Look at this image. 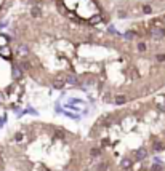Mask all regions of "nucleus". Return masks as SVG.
<instances>
[{"label": "nucleus", "instance_id": "nucleus-27", "mask_svg": "<svg viewBox=\"0 0 165 171\" xmlns=\"http://www.w3.org/2000/svg\"><path fill=\"white\" fill-rule=\"evenodd\" d=\"M7 26H8V21H0V29H3Z\"/></svg>", "mask_w": 165, "mask_h": 171}, {"label": "nucleus", "instance_id": "nucleus-5", "mask_svg": "<svg viewBox=\"0 0 165 171\" xmlns=\"http://www.w3.org/2000/svg\"><path fill=\"white\" fill-rule=\"evenodd\" d=\"M0 58L3 59H11L13 58V48L10 45H3V47H0Z\"/></svg>", "mask_w": 165, "mask_h": 171}, {"label": "nucleus", "instance_id": "nucleus-18", "mask_svg": "<svg viewBox=\"0 0 165 171\" xmlns=\"http://www.w3.org/2000/svg\"><path fill=\"white\" fill-rule=\"evenodd\" d=\"M149 170H151V171H164L165 168H164V163H155V161H154V163L151 165Z\"/></svg>", "mask_w": 165, "mask_h": 171}, {"label": "nucleus", "instance_id": "nucleus-20", "mask_svg": "<svg viewBox=\"0 0 165 171\" xmlns=\"http://www.w3.org/2000/svg\"><path fill=\"white\" fill-rule=\"evenodd\" d=\"M136 48H138L140 53H144L146 50H148V45H146L144 42H138V43H136Z\"/></svg>", "mask_w": 165, "mask_h": 171}, {"label": "nucleus", "instance_id": "nucleus-6", "mask_svg": "<svg viewBox=\"0 0 165 171\" xmlns=\"http://www.w3.org/2000/svg\"><path fill=\"white\" fill-rule=\"evenodd\" d=\"M120 168L125 170V171H130L131 168H133V158H131V157H122Z\"/></svg>", "mask_w": 165, "mask_h": 171}, {"label": "nucleus", "instance_id": "nucleus-2", "mask_svg": "<svg viewBox=\"0 0 165 171\" xmlns=\"http://www.w3.org/2000/svg\"><path fill=\"white\" fill-rule=\"evenodd\" d=\"M11 78L15 82H21L24 78V71L21 69V66L18 62H13L11 64Z\"/></svg>", "mask_w": 165, "mask_h": 171}, {"label": "nucleus", "instance_id": "nucleus-11", "mask_svg": "<svg viewBox=\"0 0 165 171\" xmlns=\"http://www.w3.org/2000/svg\"><path fill=\"white\" fill-rule=\"evenodd\" d=\"M63 115L64 117H68V118H70V120H74V122H80V114H75V112H70V110H66L64 109V112H63Z\"/></svg>", "mask_w": 165, "mask_h": 171}, {"label": "nucleus", "instance_id": "nucleus-24", "mask_svg": "<svg viewBox=\"0 0 165 171\" xmlns=\"http://www.w3.org/2000/svg\"><path fill=\"white\" fill-rule=\"evenodd\" d=\"M55 110H56V114H63L64 110H63V107H61V104L59 103H56V106H55Z\"/></svg>", "mask_w": 165, "mask_h": 171}, {"label": "nucleus", "instance_id": "nucleus-8", "mask_svg": "<svg viewBox=\"0 0 165 171\" xmlns=\"http://www.w3.org/2000/svg\"><path fill=\"white\" fill-rule=\"evenodd\" d=\"M154 103H155V107H157L159 110H162V112H165V96H164V94L157 96V98L154 99Z\"/></svg>", "mask_w": 165, "mask_h": 171}, {"label": "nucleus", "instance_id": "nucleus-7", "mask_svg": "<svg viewBox=\"0 0 165 171\" xmlns=\"http://www.w3.org/2000/svg\"><path fill=\"white\" fill-rule=\"evenodd\" d=\"M64 85H66V82H64L63 75H59V77H55L53 80H51V86H53L55 90H63V88H64Z\"/></svg>", "mask_w": 165, "mask_h": 171}, {"label": "nucleus", "instance_id": "nucleus-10", "mask_svg": "<svg viewBox=\"0 0 165 171\" xmlns=\"http://www.w3.org/2000/svg\"><path fill=\"white\" fill-rule=\"evenodd\" d=\"M88 155H90L92 158H101L103 157V149L101 147H92V149L88 150Z\"/></svg>", "mask_w": 165, "mask_h": 171}, {"label": "nucleus", "instance_id": "nucleus-17", "mask_svg": "<svg viewBox=\"0 0 165 171\" xmlns=\"http://www.w3.org/2000/svg\"><path fill=\"white\" fill-rule=\"evenodd\" d=\"M3 45H10V37L5 34H0V47H3Z\"/></svg>", "mask_w": 165, "mask_h": 171}, {"label": "nucleus", "instance_id": "nucleus-9", "mask_svg": "<svg viewBox=\"0 0 165 171\" xmlns=\"http://www.w3.org/2000/svg\"><path fill=\"white\" fill-rule=\"evenodd\" d=\"M109 168H111L109 160H101L100 163L95 166V171H109Z\"/></svg>", "mask_w": 165, "mask_h": 171}, {"label": "nucleus", "instance_id": "nucleus-23", "mask_svg": "<svg viewBox=\"0 0 165 171\" xmlns=\"http://www.w3.org/2000/svg\"><path fill=\"white\" fill-rule=\"evenodd\" d=\"M151 11H152V8H151V5H148V3H144V5H143V13H146V15H149Z\"/></svg>", "mask_w": 165, "mask_h": 171}, {"label": "nucleus", "instance_id": "nucleus-15", "mask_svg": "<svg viewBox=\"0 0 165 171\" xmlns=\"http://www.w3.org/2000/svg\"><path fill=\"white\" fill-rule=\"evenodd\" d=\"M112 144H114V142H112L109 138H103L101 142H100V147H101V149H104V147H111Z\"/></svg>", "mask_w": 165, "mask_h": 171}, {"label": "nucleus", "instance_id": "nucleus-13", "mask_svg": "<svg viewBox=\"0 0 165 171\" xmlns=\"http://www.w3.org/2000/svg\"><path fill=\"white\" fill-rule=\"evenodd\" d=\"M53 135H55L56 138H59V139H66L68 131H64L63 128H53Z\"/></svg>", "mask_w": 165, "mask_h": 171}, {"label": "nucleus", "instance_id": "nucleus-19", "mask_svg": "<svg viewBox=\"0 0 165 171\" xmlns=\"http://www.w3.org/2000/svg\"><path fill=\"white\" fill-rule=\"evenodd\" d=\"M24 114H31V115H35V117L39 115V112H37V110H35L34 107H31V106H27V107H26L24 110H22V115H24Z\"/></svg>", "mask_w": 165, "mask_h": 171}, {"label": "nucleus", "instance_id": "nucleus-3", "mask_svg": "<svg viewBox=\"0 0 165 171\" xmlns=\"http://www.w3.org/2000/svg\"><path fill=\"white\" fill-rule=\"evenodd\" d=\"M15 53L18 54V56H21V58H27L29 56V45L24 43V42H18Z\"/></svg>", "mask_w": 165, "mask_h": 171}, {"label": "nucleus", "instance_id": "nucleus-4", "mask_svg": "<svg viewBox=\"0 0 165 171\" xmlns=\"http://www.w3.org/2000/svg\"><path fill=\"white\" fill-rule=\"evenodd\" d=\"M133 157H135L136 161H144V160L149 157V150L146 149V147L141 146V147H138V149L133 152Z\"/></svg>", "mask_w": 165, "mask_h": 171}, {"label": "nucleus", "instance_id": "nucleus-21", "mask_svg": "<svg viewBox=\"0 0 165 171\" xmlns=\"http://www.w3.org/2000/svg\"><path fill=\"white\" fill-rule=\"evenodd\" d=\"M107 34H111V35H117V37H120V32L116 29L114 26H109L107 27Z\"/></svg>", "mask_w": 165, "mask_h": 171}, {"label": "nucleus", "instance_id": "nucleus-29", "mask_svg": "<svg viewBox=\"0 0 165 171\" xmlns=\"http://www.w3.org/2000/svg\"><path fill=\"white\" fill-rule=\"evenodd\" d=\"M64 171H70V170H64Z\"/></svg>", "mask_w": 165, "mask_h": 171}, {"label": "nucleus", "instance_id": "nucleus-28", "mask_svg": "<svg viewBox=\"0 0 165 171\" xmlns=\"http://www.w3.org/2000/svg\"><path fill=\"white\" fill-rule=\"evenodd\" d=\"M152 160L155 161V163H164V161L160 160V157H152Z\"/></svg>", "mask_w": 165, "mask_h": 171}, {"label": "nucleus", "instance_id": "nucleus-1", "mask_svg": "<svg viewBox=\"0 0 165 171\" xmlns=\"http://www.w3.org/2000/svg\"><path fill=\"white\" fill-rule=\"evenodd\" d=\"M61 75H63L66 83H69V85H72V86H80V80H79V77H77V74H75V72L68 71V72L61 74Z\"/></svg>", "mask_w": 165, "mask_h": 171}, {"label": "nucleus", "instance_id": "nucleus-12", "mask_svg": "<svg viewBox=\"0 0 165 171\" xmlns=\"http://www.w3.org/2000/svg\"><path fill=\"white\" fill-rule=\"evenodd\" d=\"M151 147H152L154 152H162V150L165 149V142H162V141H154Z\"/></svg>", "mask_w": 165, "mask_h": 171}, {"label": "nucleus", "instance_id": "nucleus-22", "mask_svg": "<svg viewBox=\"0 0 165 171\" xmlns=\"http://www.w3.org/2000/svg\"><path fill=\"white\" fill-rule=\"evenodd\" d=\"M155 61L157 62H165V53H155Z\"/></svg>", "mask_w": 165, "mask_h": 171}, {"label": "nucleus", "instance_id": "nucleus-25", "mask_svg": "<svg viewBox=\"0 0 165 171\" xmlns=\"http://www.w3.org/2000/svg\"><path fill=\"white\" fill-rule=\"evenodd\" d=\"M7 118H8V117H7V114H3L2 117H0V126H3V125L7 123Z\"/></svg>", "mask_w": 165, "mask_h": 171}, {"label": "nucleus", "instance_id": "nucleus-16", "mask_svg": "<svg viewBox=\"0 0 165 171\" xmlns=\"http://www.w3.org/2000/svg\"><path fill=\"white\" fill-rule=\"evenodd\" d=\"M42 15V10H40V7H37V5H34L31 8V16H34V18H39Z\"/></svg>", "mask_w": 165, "mask_h": 171}, {"label": "nucleus", "instance_id": "nucleus-26", "mask_svg": "<svg viewBox=\"0 0 165 171\" xmlns=\"http://www.w3.org/2000/svg\"><path fill=\"white\" fill-rule=\"evenodd\" d=\"M21 139H22V133H21V131L15 133V141H18V142H20Z\"/></svg>", "mask_w": 165, "mask_h": 171}, {"label": "nucleus", "instance_id": "nucleus-14", "mask_svg": "<svg viewBox=\"0 0 165 171\" xmlns=\"http://www.w3.org/2000/svg\"><path fill=\"white\" fill-rule=\"evenodd\" d=\"M127 101H128V98H127L125 94H117L116 98H114V104H117V106H122V104H125Z\"/></svg>", "mask_w": 165, "mask_h": 171}]
</instances>
